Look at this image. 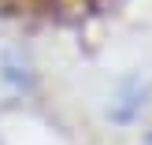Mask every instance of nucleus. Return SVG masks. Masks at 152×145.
Instances as JSON below:
<instances>
[{
  "mask_svg": "<svg viewBox=\"0 0 152 145\" xmlns=\"http://www.w3.org/2000/svg\"><path fill=\"white\" fill-rule=\"evenodd\" d=\"M37 86V63L15 37H0V108L22 104Z\"/></svg>",
  "mask_w": 152,
  "mask_h": 145,
  "instance_id": "obj_1",
  "label": "nucleus"
},
{
  "mask_svg": "<svg viewBox=\"0 0 152 145\" xmlns=\"http://www.w3.org/2000/svg\"><path fill=\"white\" fill-rule=\"evenodd\" d=\"M145 93H148V86H145L141 78H126V82H119V89L111 93L108 116L115 119V123H134V119L141 116V108H145Z\"/></svg>",
  "mask_w": 152,
  "mask_h": 145,
  "instance_id": "obj_2",
  "label": "nucleus"
},
{
  "mask_svg": "<svg viewBox=\"0 0 152 145\" xmlns=\"http://www.w3.org/2000/svg\"><path fill=\"white\" fill-rule=\"evenodd\" d=\"M141 145H152V130H148V134H145V141H141Z\"/></svg>",
  "mask_w": 152,
  "mask_h": 145,
  "instance_id": "obj_3",
  "label": "nucleus"
}]
</instances>
